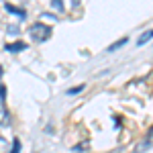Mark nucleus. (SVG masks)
I'll list each match as a JSON object with an SVG mask.
<instances>
[{
	"label": "nucleus",
	"mask_w": 153,
	"mask_h": 153,
	"mask_svg": "<svg viewBox=\"0 0 153 153\" xmlns=\"http://www.w3.org/2000/svg\"><path fill=\"white\" fill-rule=\"evenodd\" d=\"M84 86H76V88H71V90H68V94H78L80 90H82Z\"/></svg>",
	"instance_id": "0eeeda50"
},
{
	"label": "nucleus",
	"mask_w": 153,
	"mask_h": 153,
	"mask_svg": "<svg viewBox=\"0 0 153 153\" xmlns=\"http://www.w3.org/2000/svg\"><path fill=\"white\" fill-rule=\"evenodd\" d=\"M29 33H31V39L37 41V43H43V41H47L51 33H53V29L49 27V25H43V23H35L31 29H29Z\"/></svg>",
	"instance_id": "f257e3e1"
},
{
	"label": "nucleus",
	"mask_w": 153,
	"mask_h": 153,
	"mask_svg": "<svg viewBox=\"0 0 153 153\" xmlns=\"http://www.w3.org/2000/svg\"><path fill=\"white\" fill-rule=\"evenodd\" d=\"M6 49H8V51H23V49H27V45H25L23 41H16V43L6 45Z\"/></svg>",
	"instance_id": "7ed1b4c3"
},
{
	"label": "nucleus",
	"mask_w": 153,
	"mask_h": 153,
	"mask_svg": "<svg viewBox=\"0 0 153 153\" xmlns=\"http://www.w3.org/2000/svg\"><path fill=\"white\" fill-rule=\"evenodd\" d=\"M10 123V117H8V112L4 110V106L0 104V125H8Z\"/></svg>",
	"instance_id": "20e7f679"
},
{
	"label": "nucleus",
	"mask_w": 153,
	"mask_h": 153,
	"mask_svg": "<svg viewBox=\"0 0 153 153\" xmlns=\"http://www.w3.org/2000/svg\"><path fill=\"white\" fill-rule=\"evenodd\" d=\"M2 74H4V70H2V65H0V78H2Z\"/></svg>",
	"instance_id": "6e6552de"
},
{
	"label": "nucleus",
	"mask_w": 153,
	"mask_h": 153,
	"mask_svg": "<svg viewBox=\"0 0 153 153\" xmlns=\"http://www.w3.org/2000/svg\"><path fill=\"white\" fill-rule=\"evenodd\" d=\"M6 8H8V10H12V12H14V14H19L21 19H25V10H23V8H14V6H10V4H8Z\"/></svg>",
	"instance_id": "39448f33"
},
{
	"label": "nucleus",
	"mask_w": 153,
	"mask_h": 153,
	"mask_svg": "<svg viewBox=\"0 0 153 153\" xmlns=\"http://www.w3.org/2000/svg\"><path fill=\"white\" fill-rule=\"evenodd\" d=\"M6 147H8V143L4 137H0V153H6Z\"/></svg>",
	"instance_id": "423d86ee"
},
{
	"label": "nucleus",
	"mask_w": 153,
	"mask_h": 153,
	"mask_svg": "<svg viewBox=\"0 0 153 153\" xmlns=\"http://www.w3.org/2000/svg\"><path fill=\"white\" fill-rule=\"evenodd\" d=\"M151 39H153V29H149V31H145V33L137 39V45H145V43L151 41Z\"/></svg>",
	"instance_id": "f03ea898"
}]
</instances>
